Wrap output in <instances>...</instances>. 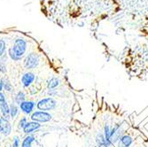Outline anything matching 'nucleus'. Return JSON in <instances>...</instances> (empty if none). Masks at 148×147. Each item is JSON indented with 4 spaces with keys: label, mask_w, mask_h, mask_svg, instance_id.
I'll return each instance as SVG.
<instances>
[{
    "label": "nucleus",
    "mask_w": 148,
    "mask_h": 147,
    "mask_svg": "<svg viewBox=\"0 0 148 147\" xmlns=\"http://www.w3.org/2000/svg\"><path fill=\"white\" fill-rule=\"evenodd\" d=\"M27 50V42L22 38H17L12 46L9 48V56L14 61L21 59Z\"/></svg>",
    "instance_id": "1"
},
{
    "label": "nucleus",
    "mask_w": 148,
    "mask_h": 147,
    "mask_svg": "<svg viewBox=\"0 0 148 147\" xmlns=\"http://www.w3.org/2000/svg\"><path fill=\"white\" fill-rule=\"evenodd\" d=\"M56 105H57L56 100H54L51 98H48L40 100L37 103V108L42 111H49V110L54 109Z\"/></svg>",
    "instance_id": "2"
},
{
    "label": "nucleus",
    "mask_w": 148,
    "mask_h": 147,
    "mask_svg": "<svg viewBox=\"0 0 148 147\" xmlns=\"http://www.w3.org/2000/svg\"><path fill=\"white\" fill-rule=\"evenodd\" d=\"M39 64V56L37 53L32 52L27 56L25 59V66L28 69L36 68Z\"/></svg>",
    "instance_id": "3"
},
{
    "label": "nucleus",
    "mask_w": 148,
    "mask_h": 147,
    "mask_svg": "<svg viewBox=\"0 0 148 147\" xmlns=\"http://www.w3.org/2000/svg\"><path fill=\"white\" fill-rule=\"evenodd\" d=\"M31 120L36 122H47L51 120V115L44 111H38L32 113Z\"/></svg>",
    "instance_id": "4"
},
{
    "label": "nucleus",
    "mask_w": 148,
    "mask_h": 147,
    "mask_svg": "<svg viewBox=\"0 0 148 147\" xmlns=\"http://www.w3.org/2000/svg\"><path fill=\"white\" fill-rule=\"evenodd\" d=\"M12 130V126L10 124V122H8V120L3 118H0V132L2 134L7 136L11 133Z\"/></svg>",
    "instance_id": "5"
},
{
    "label": "nucleus",
    "mask_w": 148,
    "mask_h": 147,
    "mask_svg": "<svg viewBox=\"0 0 148 147\" xmlns=\"http://www.w3.org/2000/svg\"><path fill=\"white\" fill-rule=\"evenodd\" d=\"M34 80H35V75L33 73H30V72L26 73L23 75V76L21 78L22 85L24 87H29L34 82Z\"/></svg>",
    "instance_id": "6"
},
{
    "label": "nucleus",
    "mask_w": 148,
    "mask_h": 147,
    "mask_svg": "<svg viewBox=\"0 0 148 147\" xmlns=\"http://www.w3.org/2000/svg\"><path fill=\"white\" fill-rule=\"evenodd\" d=\"M20 107L25 113L29 114L35 107V103L32 101H24L20 105Z\"/></svg>",
    "instance_id": "7"
},
{
    "label": "nucleus",
    "mask_w": 148,
    "mask_h": 147,
    "mask_svg": "<svg viewBox=\"0 0 148 147\" xmlns=\"http://www.w3.org/2000/svg\"><path fill=\"white\" fill-rule=\"evenodd\" d=\"M40 127H41V125H40L38 122H28L26 124V126L23 128V131H24V133H26V134H29V133L36 131L38 129H40Z\"/></svg>",
    "instance_id": "8"
},
{
    "label": "nucleus",
    "mask_w": 148,
    "mask_h": 147,
    "mask_svg": "<svg viewBox=\"0 0 148 147\" xmlns=\"http://www.w3.org/2000/svg\"><path fill=\"white\" fill-rule=\"evenodd\" d=\"M0 109H1V113L5 119L8 120L10 117V107L6 102H3L0 104Z\"/></svg>",
    "instance_id": "9"
},
{
    "label": "nucleus",
    "mask_w": 148,
    "mask_h": 147,
    "mask_svg": "<svg viewBox=\"0 0 148 147\" xmlns=\"http://www.w3.org/2000/svg\"><path fill=\"white\" fill-rule=\"evenodd\" d=\"M35 140V137L33 136H29V137H26L25 139L22 142L21 147H30L32 142Z\"/></svg>",
    "instance_id": "10"
},
{
    "label": "nucleus",
    "mask_w": 148,
    "mask_h": 147,
    "mask_svg": "<svg viewBox=\"0 0 148 147\" xmlns=\"http://www.w3.org/2000/svg\"><path fill=\"white\" fill-rule=\"evenodd\" d=\"M59 84H60V82L57 78H51L49 81V83H48V89L49 90L55 89Z\"/></svg>",
    "instance_id": "11"
},
{
    "label": "nucleus",
    "mask_w": 148,
    "mask_h": 147,
    "mask_svg": "<svg viewBox=\"0 0 148 147\" xmlns=\"http://www.w3.org/2000/svg\"><path fill=\"white\" fill-rule=\"evenodd\" d=\"M5 50H6V43L4 39L0 38V58L5 54Z\"/></svg>",
    "instance_id": "12"
},
{
    "label": "nucleus",
    "mask_w": 148,
    "mask_h": 147,
    "mask_svg": "<svg viewBox=\"0 0 148 147\" xmlns=\"http://www.w3.org/2000/svg\"><path fill=\"white\" fill-rule=\"evenodd\" d=\"M25 101V94L22 92V91H19L18 93H17V95H16V97H15V102L17 103V104H21L22 102H24Z\"/></svg>",
    "instance_id": "13"
},
{
    "label": "nucleus",
    "mask_w": 148,
    "mask_h": 147,
    "mask_svg": "<svg viewBox=\"0 0 148 147\" xmlns=\"http://www.w3.org/2000/svg\"><path fill=\"white\" fill-rule=\"evenodd\" d=\"M18 113V107L14 105V104H12L10 105V115L11 117L14 118Z\"/></svg>",
    "instance_id": "14"
},
{
    "label": "nucleus",
    "mask_w": 148,
    "mask_h": 147,
    "mask_svg": "<svg viewBox=\"0 0 148 147\" xmlns=\"http://www.w3.org/2000/svg\"><path fill=\"white\" fill-rule=\"evenodd\" d=\"M27 123H28V122H27V119L25 117H23L19 122V129H23L26 126Z\"/></svg>",
    "instance_id": "15"
},
{
    "label": "nucleus",
    "mask_w": 148,
    "mask_h": 147,
    "mask_svg": "<svg viewBox=\"0 0 148 147\" xmlns=\"http://www.w3.org/2000/svg\"><path fill=\"white\" fill-rule=\"evenodd\" d=\"M3 85H4V88L6 90H8V91H12V85L10 84V83H9V81H5V83H3Z\"/></svg>",
    "instance_id": "16"
},
{
    "label": "nucleus",
    "mask_w": 148,
    "mask_h": 147,
    "mask_svg": "<svg viewBox=\"0 0 148 147\" xmlns=\"http://www.w3.org/2000/svg\"><path fill=\"white\" fill-rule=\"evenodd\" d=\"M19 145H20V140H19V137H14V140H13L12 147H19Z\"/></svg>",
    "instance_id": "17"
},
{
    "label": "nucleus",
    "mask_w": 148,
    "mask_h": 147,
    "mask_svg": "<svg viewBox=\"0 0 148 147\" xmlns=\"http://www.w3.org/2000/svg\"><path fill=\"white\" fill-rule=\"evenodd\" d=\"M3 102H5V98L3 93L0 92V103H3Z\"/></svg>",
    "instance_id": "18"
},
{
    "label": "nucleus",
    "mask_w": 148,
    "mask_h": 147,
    "mask_svg": "<svg viewBox=\"0 0 148 147\" xmlns=\"http://www.w3.org/2000/svg\"><path fill=\"white\" fill-rule=\"evenodd\" d=\"M4 88V85H3V81L1 79H0V91H1Z\"/></svg>",
    "instance_id": "19"
}]
</instances>
